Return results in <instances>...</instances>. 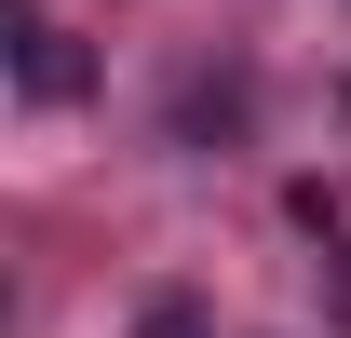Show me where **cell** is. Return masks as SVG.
<instances>
[{"mask_svg":"<svg viewBox=\"0 0 351 338\" xmlns=\"http://www.w3.org/2000/svg\"><path fill=\"white\" fill-rule=\"evenodd\" d=\"M14 95H27V109H82V95H95L82 27H54L41 0H14Z\"/></svg>","mask_w":351,"mask_h":338,"instance_id":"obj_1","label":"cell"},{"mask_svg":"<svg viewBox=\"0 0 351 338\" xmlns=\"http://www.w3.org/2000/svg\"><path fill=\"white\" fill-rule=\"evenodd\" d=\"M135 338H217V311H203V297H149V311H135Z\"/></svg>","mask_w":351,"mask_h":338,"instance_id":"obj_2","label":"cell"}]
</instances>
